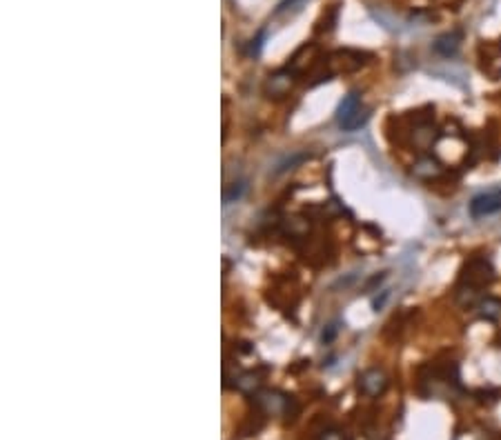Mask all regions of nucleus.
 <instances>
[{"instance_id": "nucleus-1", "label": "nucleus", "mask_w": 501, "mask_h": 440, "mask_svg": "<svg viewBox=\"0 0 501 440\" xmlns=\"http://www.w3.org/2000/svg\"><path fill=\"white\" fill-rule=\"evenodd\" d=\"M368 118H370V113L364 105H361V98L357 94H347L343 98V103L339 105V113H337L341 130L357 132L368 122Z\"/></svg>"}, {"instance_id": "nucleus-2", "label": "nucleus", "mask_w": 501, "mask_h": 440, "mask_svg": "<svg viewBox=\"0 0 501 440\" xmlns=\"http://www.w3.org/2000/svg\"><path fill=\"white\" fill-rule=\"evenodd\" d=\"M468 211L472 218H488L495 214H501V189H490L475 196L468 205Z\"/></svg>"}, {"instance_id": "nucleus-3", "label": "nucleus", "mask_w": 501, "mask_h": 440, "mask_svg": "<svg viewBox=\"0 0 501 440\" xmlns=\"http://www.w3.org/2000/svg\"><path fill=\"white\" fill-rule=\"evenodd\" d=\"M385 376L379 372V369H370L364 376H361V389H364L368 396H379L385 389Z\"/></svg>"}, {"instance_id": "nucleus-4", "label": "nucleus", "mask_w": 501, "mask_h": 440, "mask_svg": "<svg viewBox=\"0 0 501 440\" xmlns=\"http://www.w3.org/2000/svg\"><path fill=\"white\" fill-rule=\"evenodd\" d=\"M459 42H462V36L457 32H450V34H441L437 40H435V51L443 58H452V56L459 51Z\"/></svg>"}, {"instance_id": "nucleus-5", "label": "nucleus", "mask_w": 501, "mask_h": 440, "mask_svg": "<svg viewBox=\"0 0 501 440\" xmlns=\"http://www.w3.org/2000/svg\"><path fill=\"white\" fill-rule=\"evenodd\" d=\"M308 3V0H283L281 5H278V9H276V16H281V13H297V11H301L303 9V5Z\"/></svg>"}, {"instance_id": "nucleus-6", "label": "nucleus", "mask_w": 501, "mask_h": 440, "mask_svg": "<svg viewBox=\"0 0 501 440\" xmlns=\"http://www.w3.org/2000/svg\"><path fill=\"white\" fill-rule=\"evenodd\" d=\"M243 191H245V182H234V184H232V189L225 191V203L239 201V198L243 196Z\"/></svg>"}, {"instance_id": "nucleus-7", "label": "nucleus", "mask_w": 501, "mask_h": 440, "mask_svg": "<svg viewBox=\"0 0 501 440\" xmlns=\"http://www.w3.org/2000/svg\"><path fill=\"white\" fill-rule=\"evenodd\" d=\"M499 309H501V303H499V301H485V303H483V316L497 318V316H499Z\"/></svg>"}]
</instances>
